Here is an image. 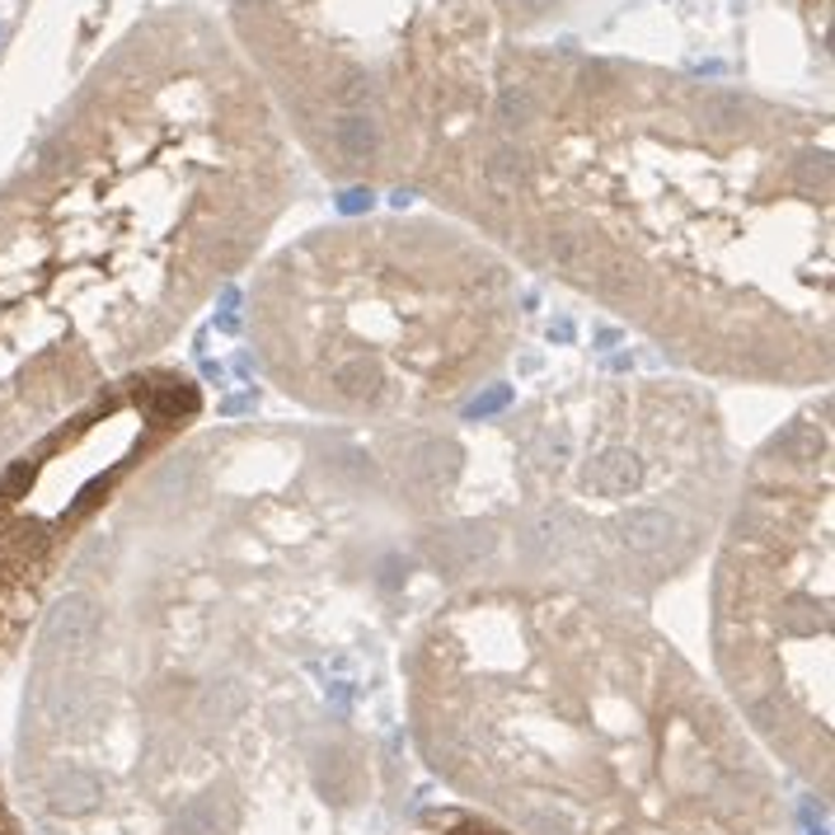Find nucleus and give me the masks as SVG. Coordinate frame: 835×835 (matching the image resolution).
<instances>
[{"label":"nucleus","mask_w":835,"mask_h":835,"mask_svg":"<svg viewBox=\"0 0 835 835\" xmlns=\"http://www.w3.org/2000/svg\"><path fill=\"white\" fill-rule=\"evenodd\" d=\"M0 835H24V822H20V812H14L5 789H0Z\"/></svg>","instance_id":"8"},{"label":"nucleus","mask_w":835,"mask_h":835,"mask_svg":"<svg viewBox=\"0 0 835 835\" xmlns=\"http://www.w3.org/2000/svg\"><path fill=\"white\" fill-rule=\"evenodd\" d=\"M268 188L146 225L29 231L0 212V465L151 367L264 245Z\"/></svg>","instance_id":"3"},{"label":"nucleus","mask_w":835,"mask_h":835,"mask_svg":"<svg viewBox=\"0 0 835 835\" xmlns=\"http://www.w3.org/2000/svg\"><path fill=\"white\" fill-rule=\"evenodd\" d=\"M202 409L207 394L193 376L151 361L0 465V657L24 643L103 508L123 498L146 465L165 460Z\"/></svg>","instance_id":"6"},{"label":"nucleus","mask_w":835,"mask_h":835,"mask_svg":"<svg viewBox=\"0 0 835 835\" xmlns=\"http://www.w3.org/2000/svg\"><path fill=\"white\" fill-rule=\"evenodd\" d=\"M835 427L816 390L737 475L719 521L709 643L719 690L760 752L831 798Z\"/></svg>","instance_id":"5"},{"label":"nucleus","mask_w":835,"mask_h":835,"mask_svg":"<svg viewBox=\"0 0 835 835\" xmlns=\"http://www.w3.org/2000/svg\"><path fill=\"white\" fill-rule=\"evenodd\" d=\"M409 835H512V831L483 812H437Z\"/></svg>","instance_id":"7"},{"label":"nucleus","mask_w":835,"mask_h":835,"mask_svg":"<svg viewBox=\"0 0 835 835\" xmlns=\"http://www.w3.org/2000/svg\"><path fill=\"white\" fill-rule=\"evenodd\" d=\"M404 676L423 760L512 835H784L770 756L624 597L465 587Z\"/></svg>","instance_id":"1"},{"label":"nucleus","mask_w":835,"mask_h":835,"mask_svg":"<svg viewBox=\"0 0 835 835\" xmlns=\"http://www.w3.org/2000/svg\"><path fill=\"white\" fill-rule=\"evenodd\" d=\"M521 526L554 564L545 582L643 597L719 535L742 465L713 399L686 380H597L521 409Z\"/></svg>","instance_id":"4"},{"label":"nucleus","mask_w":835,"mask_h":835,"mask_svg":"<svg viewBox=\"0 0 835 835\" xmlns=\"http://www.w3.org/2000/svg\"><path fill=\"white\" fill-rule=\"evenodd\" d=\"M512 264L432 225H353L277 254L249 287V343L287 399L343 423H427L508 367Z\"/></svg>","instance_id":"2"}]
</instances>
